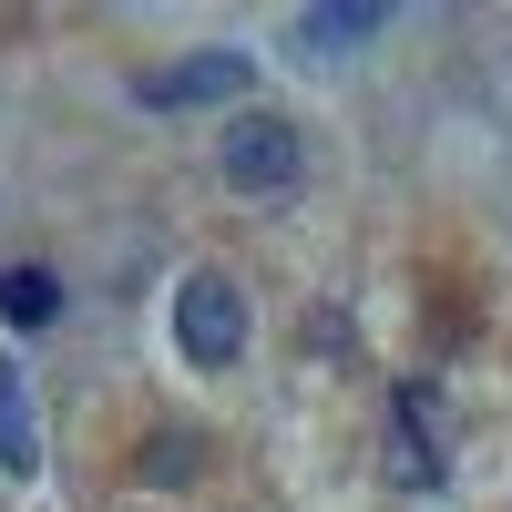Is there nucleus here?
<instances>
[{
	"label": "nucleus",
	"instance_id": "obj_1",
	"mask_svg": "<svg viewBox=\"0 0 512 512\" xmlns=\"http://www.w3.org/2000/svg\"><path fill=\"white\" fill-rule=\"evenodd\" d=\"M175 349H185V369H236L246 359V287L226 267H195L175 287Z\"/></svg>",
	"mask_w": 512,
	"mask_h": 512
},
{
	"label": "nucleus",
	"instance_id": "obj_2",
	"mask_svg": "<svg viewBox=\"0 0 512 512\" xmlns=\"http://www.w3.org/2000/svg\"><path fill=\"white\" fill-rule=\"evenodd\" d=\"M216 175H226L236 195H287L297 175H308V144H297L287 113H236L226 144H216Z\"/></svg>",
	"mask_w": 512,
	"mask_h": 512
},
{
	"label": "nucleus",
	"instance_id": "obj_3",
	"mask_svg": "<svg viewBox=\"0 0 512 512\" xmlns=\"http://www.w3.org/2000/svg\"><path fill=\"white\" fill-rule=\"evenodd\" d=\"M154 113H195V103H246V52H185L175 72H144Z\"/></svg>",
	"mask_w": 512,
	"mask_h": 512
},
{
	"label": "nucleus",
	"instance_id": "obj_4",
	"mask_svg": "<svg viewBox=\"0 0 512 512\" xmlns=\"http://www.w3.org/2000/svg\"><path fill=\"white\" fill-rule=\"evenodd\" d=\"M369 31H390V0H318V11H297V52L328 62V52H359Z\"/></svg>",
	"mask_w": 512,
	"mask_h": 512
},
{
	"label": "nucleus",
	"instance_id": "obj_5",
	"mask_svg": "<svg viewBox=\"0 0 512 512\" xmlns=\"http://www.w3.org/2000/svg\"><path fill=\"white\" fill-rule=\"evenodd\" d=\"M41 461V410H31V369L0 359V472H31Z\"/></svg>",
	"mask_w": 512,
	"mask_h": 512
},
{
	"label": "nucleus",
	"instance_id": "obj_6",
	"mask_svg": "<svg viewBox=\"0 0 512 512\" xmlns=\"http://www.w3.org/2000/svg\"><path fill=\"white\" fill-rule=\"evenodd\" d=\"M0 318H11V328H52L62 318V277L52 267H11V277H0Z\"/></svg>",
	"mask_w": 512,
	"mask_h": 512
},
{
	"label": "nucleus",
	"instance_id": "obj_7",
	"mask_svg": "<svg viewBox=\"0 0 512 512\" xmlns=\"http://www.w3.org/2000/svg\"><path fill=\"white\" fill-rule=\"evenodd\" d=\"M144 472H154V482H185V472H195V441H185V431H175V441H154V451H144Z\"/></svg>",
	"mask_w": 512,
	"mask_h": 512
}]
</instances>
